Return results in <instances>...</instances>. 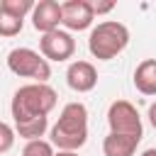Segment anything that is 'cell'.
Instances as JSON below:
<instances>
[{"label":"cell","instance_id":"1","mask_svg":"<svg viewBox=\"0 0 156 156\" xmlns=\"http://www.w3.org/2000/svg\"><path fill=\"white\" fill-rule=\"evenodd\" d=\"M56 107V90L46 83H27L15 90L10 112L15 122V132L27 139H41L49 129V112Z\"/></svg>","mask_w":156,"mask_h":156},{"label":"cell","instance_id":"2","mask_svg":"<svg viewBox=\"0 0 156 156\" xmlns=\"http://www.w3.org/2000/svg\"><path fill=\"white\" fill-rule=\"evenodd\" d=\"M49 141L58 151H78L88 141V107L83 102H66L56 124L49 129Z\"/></svg>","mask_w":156,"mask_h":156},{"label":"cell","instance_id":"3","mask_svg":"<svg viewBox=\"0 0 156 156\" xmlns=\"http://www.w3.org/2000/svg\"><path fill=\"white\" fill-rule=\"evenodd\" d=\"M127 44H129V29L117 20L98 22L88 37V49L98 61H110L119 56L127 49Z\"/></svg>","mask_w":156,"mask_h":156},{"label":"cell","instance_id":"4","mask_svg":"<svg viewBox=\"0 0 156 156\" xmlns=\"http://www.w3.org/2000/svg\"><path fill=\"white\" fill-rule=\"evenodd\" d=\"M7 68L20 78H32L34 83H46L51 78V63L29 46H17L7 54Z\"/></svg>","mask_w":156,"mask_h":156},{"label":"cell","instance_id":"5","mask_svg":"<svg viewBox=\"0 0 156 156\" xmlns=\"http://www.w3.org/2000/svg\"><path fill=\"white\" fill-rule=\"evenodd\" d=\"M107 124L112 134H129V136H144V127H141V117L136 112V107L129 100H115L107 107Z\"/></svg>","mask_w":156,"mask_h":156},{"label":"cell","instance_id":"6","mask_svg":"<svg viewBox=\"0 0 156 156\" xmlns=\"http://www.w3.org/2000/svg\"><path fill=\"white\" fill-rule=\"evenodd\" d=\"M39 54L46 61H68L76 54V39L71 37V32L54 29L49 34H41V39H39Z\"/></svg>","mask_w":156,"mask_h":156},{"label":"cell","instance_id":"7","mask_svg":"<svg viewBox=\"0 0 156 156\" xmlns=\"http://www.w3.org/2000/svg\"><path fill=\"white\" fill-rule=\"evenodd\" d=\"M95 12L88 0H66L61 2V24L68 32H83L93 24Z\"/></svg>","mask_w":156,"mask_h":156},{"label":"cell","instance_id":"8","mask_svg":"<svg viewBox=\"0 0 156 156\" xmlns=\"http://www.w3.org/2000/svg\"><path fill=\"white\" fill-rule=\"evenodd\" d=\"M61 24V2L56 0H39L32 10V27L41 34L58 29Z\"/></svg>","mask_w":156,"mask_h":156},{"label":"cell","instance_id":"9","mask_svg":"<svg viewBox=\"0 0 156 156\" xmlns=\"http://www.w3.org/2000/svg\"><path fill=\"white\" fill-rule=\"evenodd\" d=\"M66 83L76 93H90L98 85V71L90 61H73L66 68Z\"/></svg>","mask_w":156,"mask_h":156},{"label":"cell","instance_id":"10","mask_svg":"<svg viewBox=\"0 0 156 156\" xmlns=\"http://www.w3.org/2000/svg\"><path fill=\"white\" fill-rule=\"evenodd\" d=\"M139 136H129V134H107L102 139V154L105 156H134L136 146H139Z\"/></svg>","mask_w":156,"mask_h":156},{"label":"cell","instance_id":"11","mask_svg":"<svg viewBox=\"0 0 156 156\" xmlns=\"http://www.w3.org/2000/svg\"><path fill=\"white\" fill-rule=\"evenodd\" d=\"M134 88L141 95H156V58H144L134 68Z\"/></svg>","mask_w":156,"mask_h":156},{"label":"cell","instance_id":"12","mask_svg":"<svg viewBox=\"0 0 156 156\" xmlns=\"http://www.w3.org/2000/svg\"><path fill=\"white\" fill-rule=\"evenodd\" d=\"M0 7L5 12H10L12 17H17V20H24L27 15H32L34 2L32 0H0Z\"/></svg>","mask_w":156,"mask_h":156},{"label":"cell","instance_id":"13","mask_svg":"<svg viewBox=\"0 0 156 156\" xmlns=\"http://www.w3.org/2000/svg\"><path fill=\"white\" fill-rule=\"evenodd\" d=\"M22 24H24V20H17L0 7V37H17L22 32Z\"/></svg>","mask_w":156,"mask_h":156},{"label":"cell","instance_id":"14","mask_svg":"<svg viewBox=\"0 0 156 156\" xmlns=\"http://www.w3.org/2000/svg\"><path fill=\"white\" fill-rule=\"evenodd\" d=\"M22 156H56V151H54V144H51V141H46V139H34V141H27V144H24Z\"/></svg>","mask_w":156,"mask_h":156},{"label":"cell","instance_id":"15","mask_svg":"<svg viewBox=\"0 0 156 156\" xmlns=\"http://www.w3.org/2000/svg\"><path fill=\"white\" fill-rule=\"evenodd\" d=\"M15 127H10L7 122H0V154H7L12 146H15Z\"/></svg>","mask_w":156,"mask_h":156},{"label":"cell","instance_id":"16","mask_svg":"<svg viewBox=\"0 0 156 156\" xmlns=\"http://www.w3.org/2000/svg\"><path fill=\"white\" fill-rule=\"evenodd\" d=\"M90 5H93V12L95 15H107V12L115 10V2H90Z\"/></svg>","mask_w":156,"mask_h":156},{"label":"cell","instance_id":"17","mask_svg":"<svg viewBox=\"0 0 156 156\" xmlns=\"http://www.w3.org/2000/svg\"><path fill=\"white\" fill-rule=\"evenodd\" d=\"M149 122H151V127L156 129V102L149 105Z\"/></svg>","mask_w":156,"mask_h":156},{"label":"cell","instance_id":"18","mask_svg":"<svg viewBox=\"0 0 156 156\" xmlns=\"http://www.w3.org/2000/svg\"><path fill=\"white\" fill-rule=\"evenodd\" d=\"M141 156H156V146H151V149H146V151H141Z\"/></svg>","mask_w":156,"mask_h":156},{"label":"cell","instance_id":"19","mask_svg":"<svg viewBox=\"0 0 156 156\" xmlns=\"http://www.w3.org/2000/svg\"><path fill=\"white\" fill-rule=\"evenodd\" d=\"M56 156H78V151H58Z\"/></svg>","mask_w":156,"mask_h":156}]
</instances>
